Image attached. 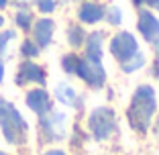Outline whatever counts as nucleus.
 Segmentation results:
<instances>
[{"label":"nucleus","mask_w":159,"mask_h":155,"mask_svg":"<svg viewBox=\"0 0 159 155\" xmlns=\"http://www.w3.org/2000/svg\"><path fill=\"white\" fill-rule=\"evenodd\" d=\"M78 75L88 82L92 88H102L106 80V71L102 67V33L96 31L88 37L86 59H80Z\"/></svg>","instance_id":"nucleus-1"},{"label":"nucleus","mask_w":159,"mask_h":155,"mask_svg":"<svg viewBox=\"0 0 159 155\" xmlns=\"http://www.w3.org/2000/svg\"><path fill=\"white\" fill-rule=\"evenodd\" d=\"M155 106H157L155 90L151 86H139L133 96L131 106H129V122L137 133H147Z\"/></svg>","instance_id":"nucleus-2"},{"label":"nucleus","mask_w":159,"mask_h":155,"mask_svg":"<svg viewBox=\"0 0 159 155\" xmlns=\"http://www.w3.org/2000/svg\"><path fill=\"white\" fill-rule=\"evenodd\" d=\"M0 129L8 143L20 145L27 139V122L10 102L0 98Z\"/></svg>","instance_id":"nucleus-3"},{"label":"nucleus","mask_w":159,"mask_h":155,"mask_svg":"<svg viewBox=\"0 0 159 155\" xmlns=\"http://www.w3.org/2000/svg\"><path fill=\"white\" fill-rule=\"evenodd\" d=\"M88 125H90L92 135L102 141V139H106V137L114 131V112L110 110V108H106V106H100L90 114Z\"/></svg>","instance_id":"nucleus-4"},{"label":"nucleus","mask_w":159,"mask_h":155,"mask_svg":"<svg viewBox=\"0 0 159 155\" xmlns=\"http://www.w3.org/2000/svg\"><path fill=\"white\" fill-rule=\"evenodd\" d=\"M39 127H41V133L45 135L47 141H57L66 133V116L61 112H51L49 110L47 114L41 116Z\"/></svg>","instance_id":"nucleus-5"},{"label":"nucleus","mask_w":159,"mask_h":155,"mask_svg":"<svg viewBox=\"0 0 159 155\" xmlns=\"http://www.w3.org/2000/svg\"><path fill=\"white\" fill-rule=\"evenodd\" d=\"M110 51L116 57L118 61H126L129 57H133L137 51H139V45H137L135 37L131 33H118L116 37L110 41Z\"/></svg>","instance_id":"nucleus-6"},{"label":"nucleus","mask_w":159,"mask_h":155,"mask_svg":"<svg viewBox=\"0 0 159 155\" xmlns=\"http://www.w3.org/2000/svg\"><path fill=\"white\" fill-rule=\"evenodd\" d=\"M29 82H37V84H45V71L41 66L33 63V61H25L20 63L19 74H16V84H29Z\"/></svg>","instance_id":"nucleus-7"},{"label":"nucleus","mask_w":159,"mask_h":155,"mask_svg":"<svg viewBox=\"0 0 159 155\" xmlns=\"http://www.w3.org/2000/svg\"><path fill=\"white\" fill-rule=\"evenodd\" d=\"M137 27H139L141 35L147 39V41H157L159 39V21L155 19L149 10H141L139 12V21H137Z\"/></svg>","instance_id":"nucleus-8"},{"label":"nucleus","mask_w":159,"mask_h":155,"mask_svg":"<svg viewBox=\"0 0 159 155\" xmlns=\"http://www.w3.org/2000/svg\"><path fill=\"white\" fill-rule=\"evenodd\" d=\"M27 106L33 110V112H37L39 116H43V114H47L49 110H51V100H49V94H47L45 90H31L27 94Z\"/></svg>","instance_id":"nucleus-9"},{"label":"nucleus","mask_w":159,"mask_h":155,"mask_svg":"<svg viewBox=\"0 0 159 155\" xmlns=\"http://www.w3.org/2000/svg\"><path fill=\"white\" fill-rule=\"evenodd\" d=\"M35 41H37L39 47H47L51 43V35H53V21L49 19H41L35 25Z\"/></svg>","instance_id":"nucleus-10"},{"label":"nucleus","mask_w":159,"mask_h":155,"mask_svg":"<svg viewBox=\"0 0 159 155\" xmlns=\"http://www.w3.org/2000/svg\"><path fill=\"white\" fill-rule=\"evenodd\" d=\"M104 16V10L102 6L94 4V2H86V4H82V8H80V19L84 21V23H98L100 19Z\"/></svg>","instance_id":"nucleus-11"},{"label":"nucleus","mask_w":159,"mask_h":155,"mask_svg":"<svg viewBox=\"0 0 159 155\" xmlns=\"http://www.w3.org/2000/svg\"><path fill=\"white\" fill-rule=\"evenodd\" d=\"M55 96H57V100H59V102H63V104H74V100H75V92L70 88V86H66V84H59V86H57Z\"/></svg>","instance_id":"nucleus-12"},{"label":"nucleus","mask_w":159,"mask_h":155,"mask_svg":"<svg viewBox=\"0 0 159 155\" xmlns=\"http://www.w3.org/2000/svg\"><path fill=\"white\" fill-rule=\"evenodd\" d=\"M143 63H145V57H143L139 51H137L133 57H129L126 61H122V71H126V74H131V71L139 70V67L143 66Z\"/></svg>","instance_id":"nucleus-13"},{"label":"nucleus","mask_w":159,"mask_h":155,"mask_svg":"<svg viewBox=\"0 0 159 155\" xmlns=\"http://www.w3.org/2000/svg\"><path fill=\"white\" fill-rule=\"evenodd\" d=\"M14 23L19 25L20 29H31V23H33V16H31V12L29 10H20V12H16V16H14Z\"/></svg>","instance_id":"nucleus-14"},{"label":"nucleus","mask_w":159,"mask_h":155,"mask_svg":"<svg viewBox=\"0 0 159 155\" xmlns=\"http://www.w3.org/2000/svg\"><path fill=\"white\" fill-rule=\"evenodd\" d=\"M78 67H80V57L78 55H66L63 57V70L67 74H78Z\"/></svg>","instance_id":"nucleus-15"},{"label":"nucleus","mask_w":159,"mask_h":155,"mask_svg":"<svg viewBox=\"0 0 159 155\" xmlns=\"http://www.w3.org/2000/svg\"><path fill=\"white\" fill-rule=\"evenodd\" d=\"M67 37H70L71 45H82L84 39H86V35H84V31H82L80 27H71L70 31H67Z\"/></svg>","instance_id":"nucleus-16"},{"label":"nucleus","mask_w":159,"mask_h":155,"mask_svg":"<svg viewBox=\"0 0 159 155\" xmlns=\"http://www.w3.org/2000/svg\"><path fill=\"white\" fill-rule=\"evenodd\" d=\"M20 53H23L25 57H35L39 53V45H35L33 41H25L23 47H20Z\"/></svg>","instance_id":"nucleus-17"},{"label":"nucleus","mask_w":159,"mask_h":155,"mask_svg":"<svg viewBox=\"0 0 159 155\" xmlns=\"http://www.w3.org/2000/svg\"><path fill=\"white\" fill-rule=\"evenodd\" d=\"M106 19H108V23H110V25H120V21H122V12H120V8H116V6L108 8Z\"/></svg>","instance_id":"nucleus-18"},{"label":"nucleus","mask_w":159,"mask_h":155,"mask_svg":"<svg viewBox=\"0 0 159 155\" xmlns=\"http://www.w3.org/2000/svg\"><path fill=\"white\" fill-rule=\"evenodd\" d=\"M37 6L41 12H51L55 8V0H37Z\"/></svg>","instance_id":"nucleus-19"},{"label":"nucleus","mask_w":159,"mask_h":155,"mask_svg":"<svg viewBox=\"0 0 159 155\" xmlns=\"http://www.w3.org/2000/svg\"><path fill=\"white\" fill-rule=\"evenodd\" d=\"M12 37H14L12 31H6V33L0 35V53L4 51V47H6V43H8V39H12Z\"/></svg>","instance_id":"nucleus-20"},{"label":"nucleus","mask_w":159,"mask_h":155,"mask_svg":"<svg viewBox=\"0 0 159 155\" xmlns=\"http://www.w3.org/2000/svg\"><path fill=\"white\" fill-rule=\"evenodd\" d=\"M153 75H157V78H159V57H157V61L153 63Z\"/></svg>","instance_id":"nucleus-21"},{"label":"nucleus","mask_w":159,"mask_h":155,"mask_svg":"<svg viewBox=\"0 0 159 155\" xmlns=\"http://www.w3.org/2000/svg\"><path fill=\"white\" fill-rule=\"evenodd\" d=\"M145 2H147L149 6H153V8H157V10H159V0H145Z\"/></svg>","instance_id":"nucleus-22"},{"label":"nucleus","mask_w":159,"mask_h":155,"mask_svg":"<svg viewBox=\"0 0 159 155\" xmlns=\"http://www.w3.org/2000/svg\"><path fill=\"white\" fill-rule=\"evenodd\" d=\"M2 78H4V63L0 59V82H2Z\"/></svg>","instance_id":"nucleus-23"},{"label":"nucleus","mask_w":159,"mask_h":155,"mask_svg":"<svg viewBox=\"0 0 159 155\" xmlns=\"http://www.w3.org/2000/svg\"><path fill=\"white\" fill-rule=\"evenodd\" d=\"M45 155H66V153H63V151H47Z\"/></svg>","instance_id":"nucleus-24"},{"label":"nucleus","mask_w":159,"mask_h":155,"mask_svg":"<svg viewBox=\"0 0 159 155\" xmlns=\"http://www.w3.org/2000/svg\"><path fill=\"white\" fill-rule=\"evenodd\" d=\"M155 43V51H157V55H159V39H157V41H153Z\"/></svg>","instance_id":"nucleus-25"},{"label":"nucleus","mask_w":159,"mask_h":155,"mask_svg":"<svg viewBox=\"0 0 159 155\" xmlns=\"http://www.w3.org/2000/svg\"><path fill=\"white\" fill-rule=\"evenodd\" d=\"M6 6V0H0V8H4Z\"/></svg>","instance_id":"nucleus-26"},{"label":"nucleus","mask_w":159,"mask_h":155,"mask_svg":"<svg viewBox=\"0 0 159 155\" xmlns=\"http://www.w3.org/2000/svg\"><path fill=\"white\" fill-rule=\"evenodd\" d=\"M141 2H145V0H135V4H141Z\"/></svg>","instance_id":"nucleus-27"},{"label":"nucleus","mask_w":159,"mask_h":155,"mask_svg":"<svg viewBox=\"0 0 159 155\" xmlns=\"http://www.w3.org/2000/svg\"><path fill=\"white\" fill-rule=\"evenodd\" d=\"M2 25H4V19H2V16H0V27H2Z\"/></svg>","instance_id":"nucleus-28"}]
</instances>
